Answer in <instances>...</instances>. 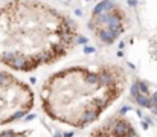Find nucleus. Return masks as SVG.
<instances>
[]
</instances>
